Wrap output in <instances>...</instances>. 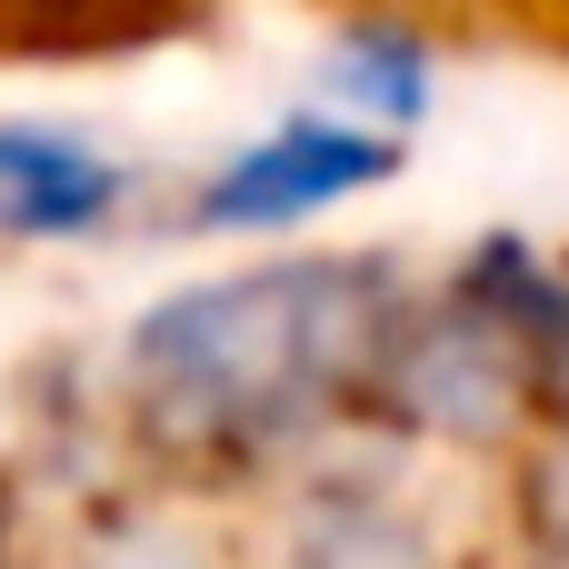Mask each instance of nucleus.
Returning a JSON list of instances; mask_svg holds the SVG:
<instances>
[{
	"mask_svg": "<svg viewBox=\"0 0 569 569\" xmlns=\"http://www.w3.org/2000/svg\"><path fill=\"white\" fill-rule=\"evenodd\" d=\"M380 310H390L380 270L360 260L250 270L140 320L130 360H140V390H160L170 410H200L210 430H270V420H300L310 390H340L360 370Z\"/></svg>",
	"mask_w": 569,
	"mask_h": 569,
	"instance_id": "1",
	"label": "nucleus"
},
{
	"mask_svg": "<svg viewBox=\"0 0 569 569\" xmlns=\"http://www.w3.org/2000/svg\"><path fill=\"white\" fill-rule=\"evenodd\" d=\"M400 150L380 130H340V120H290L250 150H230L200 190V230H280V220H310L370 180H390Z\"/></svg>",
	"mask_w": 569,
	"mask_h": 569,
	"instance_id": "2",
	"label": "nucleus"
},
{
	"mask_svg": "<svg viewBox=\"0 0 569 569\" xmlns=\"http://www.w3.org/2000/svg\"><path fill=\"white\" fill-rule=\"evenodd\" d=\"M120 200V160L70 140V130H40V120H0V230L10 240H70V230H100Z\"/></svg>",
	"mask_w": 569,
	"mask_h": 569,
	"instance_id": "3",
	"label": "nucleus"
}]
</instances>
